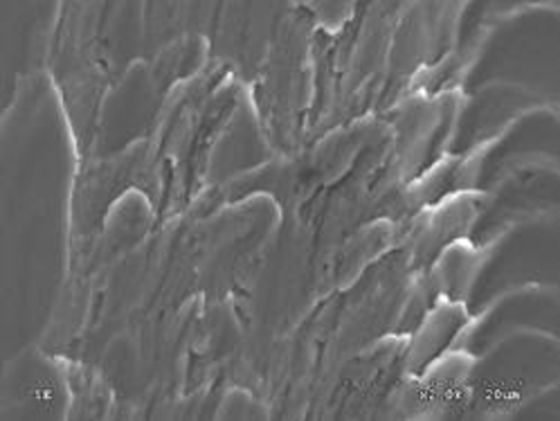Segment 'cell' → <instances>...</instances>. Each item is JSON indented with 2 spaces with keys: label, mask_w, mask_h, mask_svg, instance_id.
Returning <instances> with one entry per match:
<instances>
[{
  "label": "cell",
  "mask_w": 560,
  "mask_h": 421,
  "mask_svg": "<svg viewBox=\"0 0 560 421\" xmlns=\"http://www.w3.org/2000/svg\"><path fill=\"white\" fill-rule=\"evenodd\" d=\"M14 393L27 404L36 414H55L59 401L57 378L44 365H30L27 376H19L14 383Z\"/></svg>",
  "instance_id": "6da1fadb"
}]
</instances>
